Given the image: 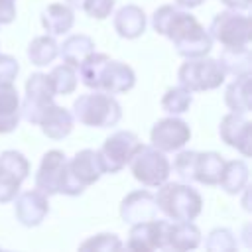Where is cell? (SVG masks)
<instances>
[{
	"mask_svg": "<svg viewBox=\"0 0 252 252\" xmlns=\"http://www.w3.org/2000/svg\"><path fill=\"white\" fill-rule=\"evenodd\" d=\"M248 177H250L248 163L244 159H230V161H224L219 185L224 193L238 195L242 193L244 187H248Z\"/></svg>",
	"mask_w": 252,
	"mask_h": 252,
	"instance_id": "25",
	"label": "cell"
},
{
	"mask_svg": "<svg viewBox=\"0 0 252 252\" xmlns=\"http://www.w3.org/2000/svg\"><path fill=\"white\" fill-rule=\"evenodd\" d=\"M201 230L193 220H173L167 224L165 248L175 252L195 250L201 244Z\"/></svg>",
	"mask_w": 252,
	"mask_h": 252,
	"instance_id": "18",
	"label": "cell"
},
{
	"mask_svg": "<svg viewBox=\"0 0 252 252\" xmlns=\"http://www.w3.org/2000/svg\"><path fill=\"white\" fill-rule=\"evenodd\" d=\"M16 20V0H0V28Z\"/></svg>",
	"mask_w": 252,
	"mask_h": 252,
	"instance_id": "37",
	"label": "cell"
},
{
	"mask_svg": "<svg viewBox=\"0 0 252 252\" xmlns=\"http://www.w3.org/2000/svg\"><path fill=\"white\" fill-rule=\"evenodd\" d=\"M195 158H197V152L193 150H177V156L173 159V171L177 173V177L185 183H191L193 181V173H195Z\"/></svg>",
	"mask_w": 252,
	"mask_h": 252,
	"instance_id": "33",
	"label": "cell"
},
{
	"mask_svg": "<svg viewBox=\"0 0 252 252\" xmlns=\"http://www.w3.org/2000/svg\"><path fill=\"white\" fill-rule=\"evenodd\" d=\"M205 248L209 252H234L238 248V240L230 228L219 226L213 228L205 238Z\"/></svg>",
	"mask_w": 252,
	"mask_h": 252,
	"instance_id": "30",
	"label": "cell"
},
{
	"mask_svg": "<svg viewBox=\"0 0 252 252\" xmlns=\"http://www.w3.org/2000/svg\"><path fill=\"white\" fill-rule=\"evenodd\" d=\"M79 248L81 250H94V252H112V250H122L124 244L116 234L100 232V234H94V236L87 238L85 242H81Z\"/></svg>",
	"mask_w": 252,
	"mask_h": 252,
	"instance_id": "32",
	"label": "cell"
},
{
	"mask_svg": "<svg viewBox=\"0 0 252 252\" xmlns=\"http://www.w3.org/2000/svg\"><path fill=\"white\" fill-rule=\"evenodd\" d=\"M65 2H67L71 8H79V10H81V6H83V0H65Z\"/></svg>",
	"mask_w": 252,
	"mask_h": 252,
	"instance_id": "40",
	"label": "cell"
},
{
	"mask_svg": "<svg viewBox=\"0 0 252 252\" xmlns=\"http://www.w3.org/2000/svg\"><path fill=\"white\" fill-rule=\"evenodd\" d=\"M55 98V91L51 87L47 73H32L26 81V96L20 102V114L26 122L37 124L45 106H49Z\"/></svg>",
	"mask_w": 252,
	"mask_h": 252,
	"instance_id": "8",
	"label": "cell"
},
{
	"mask_svg": "<svg viewBox=\"0 0 252 252\" xmlns=\"http://www.w3.org/2000/svg\"><path fill=\"white\" fill-rule=\"evenodd\" d=\"M219 136L220 140L240 152L244 158L252 154V122L246 118V114L240 112H228L220 118L219 124Z\"/></svg>",
	"mask_w": 252,
	"mask_h": 252,
	"instance_id": "11",
	"label": "cell"
},
{
	"mask_svg": "<svg viewBox=\"0 0 252 252\" xmlns=\"http://www.w3.org/2000/svg\"><path fill=\"white\" fill-rule=\"evenodd\" d=\"M207 32L222 47L250 45V16L242 10H222L213 18Z\"/></svg>",
	"mask_w": 252,
	"mask_h": 252,
	"instance_id": "6",
	"label": "cell"
},
{
	"mask_svg": "<svg viewBox=\"0 0 252 252\" xmlns=\"http://www.w3.org/2000/svg\"><path fill=\"white\" fill-rule=\"evenodd\" d=\"M226 75L217 59L213 57H191L185 59L177 71V81L191 93L215 91L224 83Z\"/></svg>",
	"mask_w": 252,
	"mask_h": 252,
	"instance_id": "4",
	"label": "cell"
},
{
	"mask_svg": "<svg viewBox=\"0 0 252 252\" xmlns=\"http://www.w3.org/2000/svg\"><path fill=\"white\" fill-rule=\"evenodd\" d=\"M75 12L67 2H53L41 12V26L49 35H63L71 32Z\"/></svg>",
	"mask_w": 252,
	"mask_h": 252,
	"instance_id": "20",
	"label": "cell"
},
{
	"mask_svg": "<svg viewBox=\"0 0 252 252\" xmlns=\"http://www.w3.org/2000/svg\"><path fill=\"white\" fill-rule=\"evenodd\" d=\"M28 59L32 65L35 67H45L49 63H53L59 55V43L55 41V35H37L30 41L28 45Z\"/></svg>",
	"mask_w": 252,
	"mask_h": 252,
	"instance_id": "27",
	"label": "cell"
},
{
	"mask_svg": "<svg viewBox=\"0 0 252 252\" xmlns=\"http://www.w3.org/2000/svg\"><path fill=\"white\" fill-rule=\"evenodd\" d=\"M65 165H67V158L61 150H49L41 156L39 167L35 171V189L41 191L43 195L51 197L59 193V183L63 179L65 173Z\"/></svg>",
	"mask_w": 252,
	"mask_h": 252,
	"instance_id": "12",
	"label": "cell"
},
{
	"mask_svg": "<svg viewBox=\"0 0 252 252\" xmlns=\"http://www.w3.org/2000/svg\"><path fill=\"white\" fill-rule=\"evenodd\" d=\"M191 104H193V93L181 85L167 89L161 96V108H163V112H167L171 116H179V114L187 112L191 108Z\"/></svg>",
	"mask_w": 252,
	"mask_h": 252,
	"instance_id": "28",
	"label": "cell"
},
{
	"mask_svg": "<svg viewBox=\"0 0 252 252\" xmlns=\"http://www.w3.org/2000/svg\"><path fill=\"white\" fill-rule=\"evenodd\" d=\"M0 169L8 171L10 175H14L16 179L24 181L30 175V161L26 159V156L22 152L16 150H4L0 154Z\"/></svg>",
	"mask_w": 252,
	"mask_h": 252,
	"instance_id": "31",
	"label": "cell"
},
{
	"mask_svg": "<svg viewBox=\"0 0 252 252\" xmlns=\"http://www.w3.org/2000/svg\"><path fill=\"white\" fill-rule=\"evenodd\" d=\"M250 79H252V73H246V75L234 77V81L228 83V87H226V91H224V104L228 106L230 112L248 114V112L252 110Z\"/></svg>",
	"mask_w": 252,
	"mask_h": 252,
	"instance_id": "23",
	"label": "cell"
},
{
	"mask_svg": "<svg viewBox=\"0 0 252 252\" xmlns=\"http://www.w3.org/2000/svg\"><path fill=\"white\" fill-rule=\"evenodd\" d=\"M205 0H175V4L179 6V8H187V10H191V8H197V6H201Z\"/></svg>",
	"mask_w": 252,
	"mask_h": 252,
	"instance_id": "39",
	"label": "cell"
},
{
	"mask_svg": "<svg viewBox=\"0 0 252 252\" xmlns=\"http://www.w3.org/2000/svg\"><path fill=\"white\" fill-rule=\"evenodd\" d=\"M49 197L37 189L22 191L14 199V215L22 226H39L49 213Z\"/></svg>",
	"mask_w": 252,
	"mask_h": 252,
	"instance_id": "13",
	"label": "cell"
},
{
	"mask_svg": "<svg viewBox=\"0 0 252 252\" xmlns=\"http://www.w3.org/2000/svg\"><path fill=\"white\" fill-rule=\"evenodd\" d=\"M73 124H75L73 112L67 110L65 106L55 104V102L45 106L41 116H39V120H37V126L41 128V132L51 140L67 138L71 134V130H73Z\"/></svg>",
	"mask_w": 252,
	"mask_h": 252,
	"instance_id": "16",
	"label": "cell"
},
{
	"mask_svg": "<svg viewBox=\"0 0 252 252\" xmlns=\"http://www.w3.org/2000/svg\"><path fill=\"white\" fill-rule=\"evenodd\" d=\"M22 120L20 114V96L14 87L10 85H0V134H10L18 128Z\"/></svg>",
	"mask_w": 252,
	"mask_h": 252,
	"instance_id": "21",
	"label": "cell"
},
{
	"mask_svg": "<svg viewBox=\"0 0 252 252\" xmlns=\"http://www.w3.org/2000/svg\"><path fill=\"white\" fill-rule=\"evenodd\" d=\"M226 8H230V10H242V12H246L248 8H250V0H220Z\"/></svg>",
	"mask_w": 252,
	"mask_h": 252,
	"instance_id": "38",
	"label": "cell"
},
{
	"mask_svg": "<svg viewBox=\"0 0 252 252\" xmlns=\"http://www.w3.org/2000/svg\"><path fill=\"white\" fill-rule=\"evenodd\" d=\"M136 85V73L130 65L122 63V61H114L108 59L100 73H98V81H96V91L108 93V94H122L132 91Z\"/></svg>",
	"mask_w": 252,
	"mask_h": 252,
	"instance_id": "14",
	"label": "cell"
},
{
	"mask_svg": "<svg viewBox=\"0 0 252 252\" xmlns=\"http://www.w3.org/2000/svg\"><path fill=\"white\" fill-rule=\"evenodd\" d=\"M154 197L158 211L167 220H195L203 211V197L185 181H165Z\"/></svg>",
	"mask_w": 252,
	"mask_h": 252,
	"instance_id": "2",
	"label": "cell"
},
{
	"mask_svg": "<svg viewBox=\"0 0 252 252\" xmlns=\"http://www.w3.org/2000/svg\"><path fill=\"white\" fill-rule=\"evenodd\" d=\"M224 161L226 159L217 152H197L193 181H197L201 185H209V187L219 185Z\"/></svg>",
	"mask_w": 252,
	"mask_h": 252,
	"instance_id": "22",
	"label": "cell"
},
{
	"mask_svg": "<svg viewBox=\"0 0 252 252\" xmlns=\"http://www.w3.org/2000/svg\"><path fill=\"white\" fill-rule=\"evenodd\" d=\"M191 140V128L185 120L177 116H167L158 120L150 130V142L163 154H171L181 150Z\"/></svg>",
	"mask_w": 252,
	"mask_h": 252,
	"instance_id": "9",
	"label": "cell"
},
{
	"mask_svg": "<svg viewBox=\"0 0 252 252\" xmlns=\"http://www.w3.org/2000/svg\"><path fill=\"white\" fill-rule=\"evenodd\" d=\"M49 81H51V87L55 91V96L57 94H71L75 89H77V81H79V75H77V69L67 65V63H61V65H55L49 73Z\"/></svg>",
	"mask_w": 252,
	"mask_h": 252,
	"instance_id": "29",
	"label": "cell"
},
{
	"mask_svg": "<svg viewBox=\"0 0 252 252\" xmlns=\"http://www.w3.org/2000/svg\"><path fill=\"white\" fill-rule=\"evenodd\" d=\"M94 51V41L93 37H89L87 33H73L67 35L63 39V43L59 45V57L63 59V63L71 65V67H79L81 61L91 55Z\"/></svg>",
	"mask_w": 252,
	"mask_h": 252,
	"instance_id": "24",
	"label": "cell"
},
{
	"mask_svg": "<svg viewBox=\"0 0 252 252\" xmlns=\"http://www.w3.org/2000/svg\"><path fill=\"white\" fill-rule=\"evenodd\" d=\"M167 224H169V220H159L158 217L130 224L126 248L136 250V252H150V250L165 248Z\"/></svg>",
	"mask_w": 252,
	"mask_h": 252,
	"instance_id": "10",
	"label": "cell"
},
{
	"mask_svg": "<svg viewBox=\"0 0 252 252\" xmlns=\"http://www.w3.org/2000/svg\"><path fill=\"white\" fill-rule=\"evenodd\" d=\"M140 138L130 130H116L112 132L100 146L98 158L102 163L104 173H118L130 161V158L140 148Z\"/></svg>",
	"mask_w": 252,
	"mask_h": 252,
	"instance_id": "7",
	"label": "cell"
},
{
	"mask_svg": "<svg viewBox=\"0 0 252 252\" xmlns=\"http://www.w3.org/2000/svg\"><path fill=\"white\" fill-rule=\"evenodd\" d=\"M67 167H69L71 175L83 187L94 185L100 179V175L104 173L100 158H98V152H94V150H81V152H77L71 159H67Z\"/></svg>",
	"mask_w": 252,
	"mask_h": 252,
	"instance_id": "17",
	"label": "cell"
},
{
	"mask_svg": "<svg viewBox=\"0 0 252 252\" xmlns=\"http://www.w3.org/2000/svg\"><path fill=\"white\" fill-rule=\"evenodd\" d=\"M18 73H20V63L8 53H0V85L14 83Z\"/></svg>",
	"mask_w": 252,
	"mask_h": 252,
	"instance_id": "36",
	"label": "cell"
},
{
	"mask_svg": "<svg viewBox=\"0 0 252 252\" xmlns=\"http://www.w3.org/2000/svg\"><path fill=\"white\" fill-rule=\"evenodd\" d=\"M152 26L159 35L167 37L173 43L175 51L185 59L203 57L213 47V37L201 26V22L191 12L181 10L179 6H159L152 16Z\"/></svg>",
	"mask_w": 252,
	"mask_h": 252,
	"instance_id": "1",
	"label": "cell"
},
{
	"mask_svg": "<svg viewBox=\"0 0 252 252\" xmlns=\"http://www.w3.org/2000/svg\"><path fill=\"white\" fill-rule=\"evenodd\" d=\"M112 26L122 39H136L146 32V14L140 6L126 4L114 14Z\"/></svg>",
	"mask_w": 252,
	"mask_h": 252,
	"instance_id": "19",
	"label": "cell"
},
{
	"mask_svg": "<svg viewBox=\"0 0 252 252\" xmlns=\"http://www.w3.org/2000/svg\"><path fill=\"white\" fill-rule=\"evenodd\" d=\"M20 187H22L20 179H16L8 171L0 169V205L12 203L16 199V195L20 193Z\"/></svg>",
	"mask_w": 252,
	"mask_h": 252,
	"instance_id": "35",
	"label": "cell"
},
{
	"mask_svg": "<svg viewBox=\"0 0 252 252\" xmlns=\"http://www.w3.org/2000/svg\"><path fill=\"white\" fill-rule=\"evenodd\" d=\"M73 118L89 128H112L122 118V106L114 94L93 91L75 98Z\"/></svg>",
	"mask_w": 252,
	"mask_h": 252,
	"instance_id": "3",
	"label": "cell"
},
{
	"mask_svg": "<svg viewBox=\"0 0 252 252\" xmlns=\"http://www.w3.org/2000/svg\"><path fill=\"white\" fill-rule=\"evenodd\" d=\"M158 213L159 211H158V205H156V197L148 189L130 191L120 201V217H122V220L126 224H134V222L156 219Z\"/></svg>",
	"mask_w": 252,
	"mask_h": 252,
	"instance_id": "15",
	"label": "cell"
},
{
	"mask_svg": "<svg viewBox=\"0 0 252 252\" xmlns=\"http://www.w3.org/2000/svg\"><path fill=\"white\" fill-rule=\"evenodd\" d=\"M128 167L138 183L144 187H159L169 179L171 173V161L163 152L154 148L152 144H140L136 154L130 158Z\"/></svg>",
	"mask_w": 252,
	"mask_h": 252,
	"instance_id": "5",
	"label": "cell"
},
{
	"mask_svg": "<svg viewBox=\"0 0 252 252\" xmlns=\"http://www.w3.org/2000/svg\"><path fill=\"white\" fill-rule=\"evenodd\" d=\"M114 4H116V0H83L81 10H85V14L89 18L104 20V18H108L112 14Z\"/></svg>",
	"mask_w": 252,
	"mask_h": 252,
	"instance_id": "34",
	"label": "cell"
},
{
	"mask_svg": "<svg viewBox=\"0 0 252 252\" xmlns=\"http://www.w3.org/2000/svg\"><path fill=\"white\" fill-rule=\"evenodd\" d=\"M219 65L222 67L224 75H246L252 73V55H250V47L242 45V47H222L220 55H219Z\"/></svg>",
	"mask_w": 252,
	"mask_h": 252,
	"instance_id": "26",
	"label": "cell"
}]
</instances>
